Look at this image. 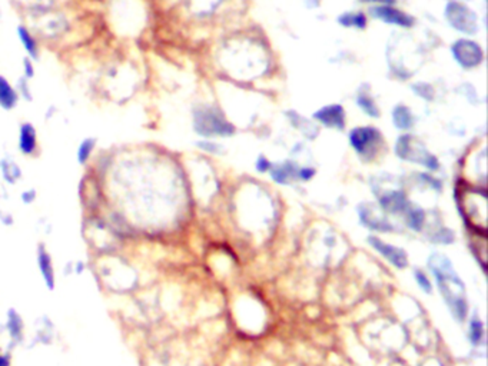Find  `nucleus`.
Masks as SVG:
<instances>
[{
    "instance_id": "obj_7",
    "label": "nucleus",
    "mask_w": 488,
    "mask_h": 366,
    "mask_svg": "<svg viewBox=\"0 0 488 366\" xmlns=\"http://www.w3.org/2000/svg\"><path fill=\"white\" fill-rule=\"evenodd\" d=\"M351 146L362 156H370L381 143V133L375 127H355L350 133Z\"/></svg>"
},
{
    "instance_id": "obj_22",
    "label": "nucleus",
    "mask_w": 488,
    "mask_h": 366,
    "mask_svg": "<svg viewBox=\"0 0 488 366\" xmlns=\"http://www.w3.org/2000/svg\"><path fill=\"white\" fill-rule=\"evenodd\" d=\"M219 4H220V0H189L188 6L193 15L205 16V15L212 14Z\"/></svg>"
},
{
    "instance_id": "obj_18",
    "label": "nucleus",
    "mask_w": 488,
    "mask_h": 366,
    "mask_svg": "<svg viewBox=\"0 0 488 366\" xmlns=\"http://www.w3.org/2000/svg\"><path fill=\"white\" fill-rule=\"evenodd\" d=\"M35 338L41 345H52L56 338V326L48 315H44L38 319V329L35 332Z\"/></svg>"
},
{
    "instance_id": "obj_9",
    "label": "nucleus",
    "mask_w": 488,
    "mask_h": 366,
    "mask_svg": "<svg viewBox=\"0 0 488 366\" xmlns=\"http://www.w3.org/2000/svg\"><path fill=\"white\" fill-rule=\"evenodd\" d=\"M4 330L9 338L11 346L8 349H15L25 342V332L26 325L22 313L16 308H9L5 313V322H4Z\"/></svg>"
},
{
    "instance_id": "obj_21",
    "label": "nucleus",
    "mask_w": 488,
    "mask_h": 366,
    "mask_svg": "<svg viewBox=\"0 0 488 366\" xmlns=\"http://www.w3.org/2000/svg\"><path fill=\"white\" fill-rule=\"evenodd\" d=\"M288 117L291 119V123H293L295 127H298V129H300L304 135H307L308 137L314 139V137L318 135L317 126H315L312 122H310L308 119L303 117L300 113H297V112H288Z\"/></svg>"
},
{
    "instance_id": "obj_33",
    "label": "nucleus",
    "mask_w": 488,
    "mask_h": 366,
    "mask_svg": "<svg viewBox=\"0 0 488 366\" xmlns=\"http://www.w3.org/2000/svg\"><path fill=\"white\" fill-rule=\"evenodd\" d=\"M270 167H271V163L264 156H260L258 162H257V169L264 173V172H268Z\"/></svg>"
},
{
    "instance_id": "obj_12",
    "label": "nucleus",
    "mask_w": 488,
    "mask_h": 366,
    "mask_svg": "<svg viewBox=\"0 0 488 366\" xmlns=\"http://www.w3.org/2000/svg\"><path fill=\"white\" fill-rule=\"evenodd\" d=\"M371 15L388 25H395L400 28H411L414 25V18L408 14H404L400 9H395L388 5H381L371 9Z\"/></svg>"
},
{
    "instance_id": "obj_32",
    "label": "nucleus",
    "mask_w": 488,
    "mask_h": 366,
    "mask_svg": "<svg viewBox=\"0 0 488 366\" xmlns=\"http://www.w3.org/2000/svg\"><path fill=\"white\" fill-rule=\"evenodd\" d=\"M415 279H417L418 285H420L427 293L431 292V283H429V281L427 279V276H425L422 272H415Z\"/></svg>"
},
{
    "instance_id": "obj_10",
    "label": "nucleus",
    "mask_w": 488,
    "mask_h": 366,
    "mask_svg": "<svg viewBox=\"0 0 488 366\" xmlns=\"http://www.w3.org/2000/svg\"><path fill=\"white\" fill-rule=\"evenodd\" d=\"M16 38L22 51L25 52V56L38 63L42 56V43L26 22H22L16 26Z\"/></svg>"
},
{
    "instance_id": "obj_20",
    "label": "nucleus",
    "mask_w": 488,
    "mask_h": 366,
    "mask_svg": "<svg viewBox=\"0 0 488 366\" xmlns=\"http://www.w3.org/2000/svg\"><path fill=\"white\" fill-rule=\"evenodd\" d=\"M357 103L361 108V110L365 112L368 116H371V117H378L380 116V109H378L375 100L372 99L370 90L361 89L360 93H358V98H357Z\"/></svg>"
},
{
    "instance_id": "obj_3",
    "label": "nucleus",
    "mask_w": 488,
    "mask_h": 366,
    "mask_svg": "<svg viewBox=\"0 0 488 366\" xmlns=\"http://www.w3.org/2000/svg\"><path fill=\"white\" fill-rule=\"evenodd\" d=\"M395 153L404 160L421 163V164L427 166L428 169H437L438 167L437 157L434 155H431L422 146V143L415 139V136H411V135L400 136V139L397 140V145H395Z\"/></svg>"
},
{
    "instance_id": "obj_11",
    "label": "nucleus",
    "mask_w": 488,
    "mask_h": 366,
    "mask_svg": "<svg viewBox=\"0 0 488 366\" xmlns=\"http://www.w3.org/2000/svg\"><path fill=\"white\" fill-rule=\"evenodd\" d=\"M12 6L25 16L32 19L59 8V0H11Z\"/></svg>"
},
{
    "instance_id": "obj_30",
    "label": "nucleus",
    "mask_w": 488,
    "mask_h": 366,
    "mask_svg": "<svg viewBox=\"0 0 488 366\" xmlns=\"http://www.w3.org/2000/svg\"><path fill=\"white\" fill-rule=\"evenodd\" d=\"M196 146L200 147L205 152H209V153H219L220 152L219 150L220 146L213 143V142H210V140H199V142H196Z\"/></svg>"
},
{
    "instance_id": "obj_29",
    "label": "nucleus",
    "mask_w": 488,
    "mask_h": 366,
    "mask_svg": "<svg viewBox=\"0 0 488 366\" xmlns=\"http://www.w3.org/2000/svg\"><path fill=\"white\" fill-rule=\"evenodd\" d=\"M0 366H14V355L12 350H5L0 346Z\"/></svg>"
},
{
    "instance_id": "obj_27",
    "label": "nucleus",
    "mask_w": 488,
    "mask_h": 366,
    "mask_svg": "<svg viewBox=\"0 0 488 366\" xmlns=\"http://www.w3.org/2000/svg\"><path fill=\"white\" fill-rule=\"evenodd\" d=\"M0 224H2L5 228H11L15 225V216L14 214H11L4 204V194L0 191Z\"/></svg>"
},
{
    "instance_id": "obj_28",
    "label": "nucleus",
    "mask_w": 488,
    "mask_h": 366,
    "mask_svg": "<svg viewBox=\"0 0 488 366\" xmlns=\"http://www.w3.org/2000/svg\"><path fill=\"white\" fill-rule=\"evenodd\" d=\"M38 197H39V192L36 188L34 187H29L26 189H24L19 195V199L21 202L25 205V206H32L36 201H38Z\"/></svg>"
},
{
    "instance_id": "obj_5",
    "label": "nucleus",
    "mask_w": 488,
    "mask_h": 366,
    "mask_svg": "<svg viewBox=\"0 0 488 366\" xmlns=\"http://www.w3.org/2000/svg\"><path fill=\"white\" fill-rule=\"evenodd\" d=\"M16 149L24 157H36L41 153L39 130L31 120H24L18 126Z\"/></svg>"
},
{
    "instance_id": "obj_15",
    "label": "nucleus",
    "mask_w": 488,
    "mask_h": 366,
    "mask_svg": "<svg viewBox=\"0 0 488 366\" xmlns=\"http://www.w3.org/2000/svg\"><path fill=\"white\" fill-rule=\"evenodd\" d=\"M314 119L321 122L327 127L344 129L345 127V110L341 105H330L314 113Z\"/></svg>"
},
{
    "instance_id": "obj_31",
    "label": "nucleus",
    "mask_w": 488,
    "mask_h": 366,
    "mask_svg": "<svg viewBox=\"0 0 488 366\" xmlns=\"http://www.w3.org/2000/svg\"><path fill=\"white\" fill-rule=\"evenodd\" d=\"M481 336H482V325H481V322H472L471 323V339H472V342L474 343H477V342H479V339H481Z\"/></svg>"
},
{
    "instance_id": "obj_19",
    "label": "nucleus",
    "mask_w": 488,
    "mask_h": 366,
    "mask_svg": "<svg viewBox=\"0 0 488 366\" xmlns=\"http://www.w3.org/2000/svg\"><path fill=\"white\" fill-rule=\"evenodd\" d=\"M392 120H394L395 127L402 129V130L412 127L414 123H415V117H414L411 109L404 106V105H398V106L394 108Z\"/></svg>"
},
{
    "instance_id": "obj_35",
    "label": "nucleus",
    "mask_w": 488,
    "mask_h": 366,
    "mask_svg": "<svg viewBox=\"0 0 488 366\" xmlns=\"http://www.w3.org/2000/svg\"><path fill=\"white\" fill-rule=\"evenodd\" d=\"M365 2H378V4H384L391 6L392 4H395V0H365Z\"/></svg>"
},
{
    "instance_id": "obj_17",
    "label": "nucleus",
    "mask_w": 488,
    "mask_h": 366,
    "mask_svg": "<svg viewBox=\"0 0 488 366\" xmlns=\"http://www.w3.org/2000/svg\"><path fill=\"white\" fill-rule=\"evenodd\" d=\"M98 147H99V139L96 136L83 137L76 146V152H75L76 163L82 167H86L95 157Z\"/></svg>"
},
{
    "instance_id": "obj_4",
    "label": "nucleus",
    "mask_w": 488,
    "mask_h": 366,
    "mask_svg": "<svg viewBox=\"0 0 488 366\" xmlns=\"http://www.w3.org/2000/svg\"><path fill=\"white\" fill-rule=\"evenodd\" d=\"M445 18L449 26L461 33L474 35L478 31L477 15L467 5H462L459 2H449L447 5Z\"/></svg>"
},
{
    "instance_id": "obj_13",
    "label": "nucleus",
    "mask_w": 488,
    "mask_h": 366,
    "mask_svg": "<svg viewBox=\"0 0 488 366\" xmlns=\"http://www.w3.org/2000/svg\"><path fill=\"white\" fill-rule=\"evenodd\" d=\"M0 179L6 187H16L24 179V169L12 155L0 157Z\"/></svg>"
},
{
    "instance_id": "obj_34",
    "label": "nucleus",
    "mask_w": 488,
    "mask_h": 366,
    "mask_svg": "<svg viewBox=\"0 0 488 366\" xmlns=\"http://www.w3.org/2000/svg\"><path fill=\"white\" fill-rule=\"evenodd\" d=\"M314 170L312 169H301L300 172H298V174H300V177L301 179H305V180H308V179H311L312 176H314Z\"/></svg>"
},
{
    "instance_id": "obj_1",
    "label": "nucleus",
    "mask_w": 488,
    "mask_h": 366,
    "mask_svg": "<svg viewBox=\"0 0 488 366\" xmlns=\"http://www.w3.org/2000/svg\"><path fill=\"white\" fill-rule=\"evenodd\" d=\"M25 22L36 33L41 43H56L62 41L63 38L71 35L73 26V22L69 18V15L61 8L45 15L28 19Z\"/></svg>"
},
{
    "instance_id": "obj_25",
    "label": "nucleus",
    "mask_w": 488,
    "mask_h": 366,
    "mask_svg": "<svg viewBox=\"0 0 488 366\" xmlns=\"http://www.w3.org/2000/svg\"><path fill=\"white\" fill-rule=\"evenodd\" d=\"M15 88L19 93V98L21 100H25L26 103H34L35 100V92H34V88H32V80L26 79L25 76H19L15 82Z\"/></svg>"
},
{
    "instance_id": "obj_6",
    "label": "nucleus",
    "mask_w": 488,
    "mask_h": 366,
    "mask_svg": "<svg viewBox=\"0 0 488 366\" xmlns=\"http://www.w3.org/2000/svg\"><path fill=\"white\" fill-rule=\"evenodd\" d=\"M451 53L454 59L458 62V65L464 69L477 68L484 59V52L481 46L468 39H459L454 42L451 46Z\"/></svg>"
},
{
    "instance_id": "obj_2",
    "label": "nucleus",
    "mask_w": 488,
    "mask_h": 366,
    "mask_svg": "<svg viewBox=\"0 0 488 366\" xmlns=\"http://www.w3.org/2000/svg\"><path fill=\"white\" fill-rule=\"evenodd\" d=\"M192 126L200 137L229 136L233 133V126L212 106H198L192 112Z\"/></svg>"
},
{
    "instance_id": "obj_24",
    "label": "nucleus",
    "mask_w": 488,
    "mask_h": 366,
    "mask_svg": "<svg viewBox=\"0 0 488 366\" xmlns=\"http://www.w3.org/2000/svg\"><path fill=\"white\" fill-rule=\"evenodd\" d=\"M338 23L345 28H357L364 29L367 26V18L360 12H347L338 18Z\"/></svg>"
},
{
    "instance_id": "obj_8",
    "label": "nucleus",
    "mask_w": 488,
    "mask_h": 366,
    "mask_svg": "<svg viewBox=\"0 0 488 366\" xmlns=\"http://www.w3.org/2000/svg\"><path fill=\"white\" fill-rule=\"evenodd\" d=\"M36 266H38V271L44 281L45 288L49 292H55L56 283H58L56 268H55L52 253L44 242H39L36 246Z\"/></svg>"
},
{
    "instance_id": "obj_23",
    "label": "nucleus",
    "mask_w": 488,
    "mask_h": 366,
    "mask_svg": "<svg viewBox=\"0 0 488 366\" xmlns=\"http://www.w3.org/2000/svg\"><path fill=\"white\" fill-rule=\"evenodd\" d=\"M295 164L287 162L284 164H277L274 166V169L271 170V174L274 177V180H277L281 185H288L290 179H293L295 176Z\"/></svg>"
},
{
    "instance_id": "obj_26",
    "label": "nucleus",
    "mask_w": 488,
    "mask_h": 366,
    "mask_svg": "<svg viewBox=\"0 0 488 366\" xmlns=\"http://www.w3.org/2000/svg\"><path fill=\"white\" fill-rule=\"evenodd\" d=\"M21 75L25 76L26 79H29V80L34 82V79H35L36 75H38L36 62L32 61V59L28 58V56H24V58H22V73H21Z\"/></svg>"
},
{
    "instance_id": "obj_14",
    "label": "nucleus",
    "mask_w": 488,
    "mask_h": 366,
    "mask_svg": "<svg viewBox=\"0 0 488 366\" xmlns=\"http://www.w3.org/2000/svg\"><path fill=\"white\" fill-rule=\"evenodd\" d=\"M21 98L15 83L4 73H0V109L4 112H14L19 108Z\"/></svg>"
},
{
    "instance_id": "obj_16",
    "label": "nucleus",
    "mask_w": 488,
    "mask_h": 366,
    "mask_svg": "<svg viewBox=\"0 0 488 366\" xmlns=\"http://www.w3.org/2000/svg\"><path fill=\"white\" fill-rule=\"evenodd\" d=\"M370 244L384 256L387 258L392 265L398 266V268H405L407 266V255L402 249L400 248H395V246H391L388 244H384L382 241H380L378 238H370L368 239Z\"/></svg>"
}]
</instances>
